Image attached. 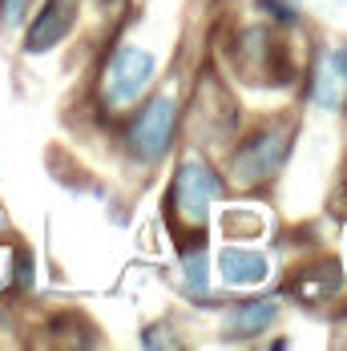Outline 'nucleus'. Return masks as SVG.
<instances>
[{
  "instance_id": "7ed1b4c3",
  "label": "nucleus",
  "mask_w": 347,
  "mask_h": 351,
  "mask_svg": "<svg viewBox=\"0 0 347 351\" xmlns=\"http://www.w3.org/2000/svg\"><path fill=\"white\" fill-rule=\"evenodd\" d=\"M178 121H182V106L170 89L154 93L145 106L130 117L125 134H121V145L130 154L134 166H158L166 154H170L174 138H178Z\"/></svg>"
},
{
  "instance_id": "1a4fd4ad",
  "label": "nucleus",
  "mask_w": 347,
  "mask_h": 351,
  "mask_svg": "<svg viewBox=\"0 0 347 351\" xmlns=\"http://www.w3.org/2000/svg\"><path fill=\"white\" fill-rule=\"evenodd\" d=\"M218 275L226 287H259L271 275V258L250 246H226L218 254Z\"/></svg>"
},
{
  "instance_id": "f8f14e48",
  "label": "nucleus",
  "mask_w": 347,
  "mask_h": 351,
  "mask_svg": "<svg viewBox=\"0 0 347 351\" xmlns=\"http://www.w3.org/2000/svg\"><path fill=\"white\" fill-rule=\"evenodd\" d=\"M254 8L278 25V29H295V25H303V8L299 4H291V0H254Z\"/></svg>"
},
{
  "instance_id": "2eb2a0df",
  "label": "nucleus",
  "mask_w": 347,
  "mask_h": 351,
  "mask_svg": "<svg viewBox=\"0 0 347 351\" xmlns=\"http://www.w3.org/2000/svg\"><path fill=\"white\" fill-rule=\"evenodd\" d=\"M138 343H141V348H174L178 339H166V335H162V327H145V331L138 335Z\"/></svg>"
},
{
  "instance_id": "39448f33",
  "label": "nucleus",
  "mask_w": 347,
  "mask_h": 351,
  "mask_svg": "<svg viewBox=\"0 0 347 351\" xmlns=\"http://www.w3.org/2000/svg\"><path fill=\"white\" fill-rule=\"evenodd\" d=\"M77 16H81V0H45V8L29 21V33H25V53L40 57V53H53L61 49L69 33L77 29Z\"/></svg>"
},
{
  "instance_id": "9d476101",
  "label": "nucleus",
  "mask_w": 347,
  "mask_h": 351,
  "mask_svg": "<svg viewBox=\"0 0 347 351\" xmlns=\"http://www.w3.org/2000/svg\"><path fill=\"white\" fill-rule=\"evenodd\" d=\"M182 287L190 299L206 295L210 291V258L206 246H194V250H182Z\"/></svg>"
},
{
  "instance_id": "20e7f679",
  "label": "nucleus",
  "mask_w": 347,
  "mask_h": 351,
  "mask_svg": "<svg viewBox=\"0 0 347 351\" xmlns=\"http://www.w3.org/2000/svg\"><path fill=\"white\" fill-rule=\"evenodd\" d=\"M291 145H295V125H291V121H283V125H263V130L246 134V138L230 149V182H235L239 190H259V186H267V182L278 178V170L287 166Z\"/></svg>"
},
{
  "instance_id": "4468645a",
  "label": "nucleus",
  "mask_w": 347,
  "mask_h": 351,
  "mask_svg": "<svg viewBox=\"0 0 347 351\" xmlns=\"http://www.w3.org/2000/svg\"><path fill=\"white\" fill-rule=\"evenodd\" d=\"M36 0H0V33H12L29 21Z\"/></svg>"
},
{
  "instance_id": "f03ea898",
  "label": "nucleus",
  "mask_w": 347,
  "mask_h": 351,
  "mask_svg": "<svg viewBox=\"0 0 347 351\" xmlns=\"http://www.w3.org/2000/svg\"><path fill=\"white\" fill-rule=\"evenodd\" d=\"M218 198H222V174L210 166L206 158H186L174 170V182H170V190H166V222H170V230L178 234L182 222L190 230H206L210 206Z\"/></svg>"
},
{
  "instance_id": "ddd939ff",
  "label": "nucleus",
  "mask_w": 347,
  "mask_h": 351,
  "mask_svg": "<svg viewBox=\"0 0 347 351\" xmlns=\"http://www.w3.org/2000/svg\"><path fill=\"white\" fill-rule=\"evenodd\" d=\"M226 230L235 239H259L267 226H263V214H250V210H226Z\"/></svg>"
},
{
  "instance_id": "6e6552de",
  "label": "nucleus",
  "mask_w": 347,
  "mask_h": 351,
  "mask_svg": "<svg viewBox=\"0 0 347 351\" xmlns=\"http://www.w3.org/2000/svg\"><path fill=\"white\" fill-rule=\"evenodd\" d=\"M278 323V299H243L226 311V323H222V335L235 343H246V339H259L263 331H271Z\"/></svg>"
},
{
  "instance_id": "9b49d317",
  "label": "nucleus",
  "mask_w": 347,
  "mask_h": 351,
  "mask_svg": "<svg viewBox=\"0 0 347 351\" xmlns=\"http://www.w3.org/2000/svg\"><path fill=\"white\" fill-rule=\"evenodd\" d=\"M33 282H36L33 250H29V246H16V250H12V282H8V299H12V295H25V291H33Z\"/></svg>"
},
{
  "instance_id": "f257e3e1",
  "label": "nucleus",
  "mask_w": 347,
  "mask_h": 351,
  "mask_svg": "<svg viewBox=\"0 0 347 351\" xmlns=\"http://www.w3.org/2000/svg\"><path fill=\"white\" fill-rule=\"evenodd\" d=\"M158 81V57L141 45H117L97 73V101L105 113H130Z\"/></svg>"
},
{
  "instance_id": "dca6fc26",
  "label": "nucleus",
  "mask_w": 347,
  "mask_h": 351,
  "mask_svg": "<svg viewBox=\"0 0 347 351\" xmlns=\"http://www.w3.org/2000/svg\"><path fill=\"white\" fill-rule=\"evenodd\" d=\"M291 4H303V0H291Z\"/></svg>"
},
{
  "instance_id": "423d86ee",
  "label": "nucleus",
  "mask_w": 347,
  "mask_h": 351,
  "mask_svg": "<svg viewBox=\"0 0 347 351\" xmlns=\"http://www.w3.org/2000/svg\"><path fill=\"white\" fill-rule=\"evenodd\" d=\"M339 291H344V267H339V258L303 263V267H295V275L283 287V295H291L299 307H323V303H331Z\"/></svg>"
},
{
  "instance_id": "0eeeda50",
  "label": "nucleus",
  "mask_w": 347,
  "mask_h": 351,
  "mask_svg": "<svg viewBox=\"0 0 347 351\" xmlns=\"http://www.w3.org/2000/svg\"><path fill=\"white\" fill-rule=\"evenodd\" d=\"M311 101L327 113H339L347 106V45L323 49L311 69V85H307Z\"/></svg>"
}]
</instances>
